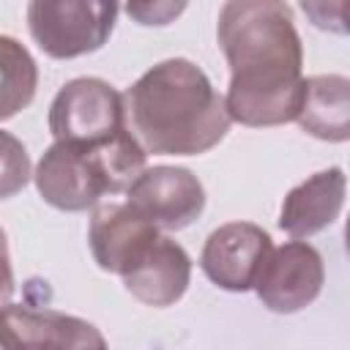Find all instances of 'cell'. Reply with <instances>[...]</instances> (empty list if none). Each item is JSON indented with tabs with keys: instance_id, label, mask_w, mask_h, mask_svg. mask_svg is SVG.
Instances as JSON below:
<instances>
[{
	"instance_id": "obj_1",
	"label": "cell",
	"mask_w": 350,
	"mask_h": 350,
	"mask_svg": "<svg viewBox=\"0 0 350 350\" xmlns=\"http://www.w3.org/2000/svg\"><path fill=\"white\" fill-rule=\"evenodd\" d=\"M230 66L227 115L252 129L290 123L301 98L304 46L284 0H227L216 25Z\"/></svg>"
},
{
	"instance_id": "obj_2",
	"label": "cell",
	"mask_w": 350,
	"mask_h": 350,
	"mask_svg": "<svg viewBox=\"0 0 350 350\" xmlns=\"http://www.w3.org/2000/svg\"><path fill=\"white\" fill-rule=\"evenodd\" d=\"M126 126L145 153L200 156L230 131L224 98L200 66L170 57L148 68L123 93Z\"/></svg>"
},
{
	"instance_id": "obj_3",
	"label": "cell",
	"mask_w": 350,
	"mask_h": 350,
	"mask_svg": "<svg viewBox=\"0 0 350 350\" xmlns=\"http://www.w3.org/2000/svg\"><path fill=\"white\" fill-rule=\"evenodd\" d=\"M145 148L129 129L98 145L55 139L36 164L33 180L44 202L77 213L96 208L104 194L126 191L145 170Z\"/></svg>"
},
{
	"instance_id": "obj_4",
	"label": "cell",
	"mask_w": 350,
	"mask_h": 350,
	"mask_svg": "<svg viewBox=\"0 0 350 350\" xmlns=\"http://www.w3.org/2000/svg\"><path fill=\"white\" fill-rule=\"evenodd\" d=\"M118 22V0H30L27 27L38 49L71 60L101 49Z\"/></svg>"
},
{
	"instance_id": "obj_5",
	"label": "cell",
	"mask_w": 350,
	"mask_h": 350,
	"mask_svg": "<svg viewBox=\"0 0 350 350\" xmlns=\"http://www.w3.org/2000/svg\"><path fill=\"white\" fill-rule=\"evenodd\" d=\"M126 126L123 96L98 77L66 82L49 107V131L55 139L98 145L112 139Z\"/></svg>"
},
{
	"instance_id": "obj_6",
	"label": "cell",
	"mask_w": 350,
	"mask_h": 350,
	"mask_svg": "<svg viewBox=\"0 0 350 350\" xmlns=\"http://www.w3.org/2000/svg\"><path fill=\"white\" fill-rule=\"evenodd\" d=\"M323 282L325 268L320 252L312 243L295 238L276 249L271 246L252 287L262 306L276 314H293L320 295Z\"/></svg>"
},
{
	"instance_id": "obj_7",
	"label": "cell",
	"mask_w": 350,
	"mask_h": 350,
	"mask_svg": "<svg viewBox=\"0 0 350 350\" xmlns=\"http://www.w3.org/2000/svg\"><path fill=\"white\" fill-rule=\"evenodd\" d=\"M126 202L159 230H183L205 208V189L186 167H145L126 189Z\"/></svg>"
},
{
	"instance_id": "obj_8",
	"label": "cell",
	"mask_w": 350,
	"mask_h": 350,
	"mask_svg": "<svg viewBox=\"0 0 350 350\" xmlns=\"http://www.w3.org/2000/svg\"><path fill=\"white\" fill-rule=\"evenodd\" d=\"M0 347L44 350V347H107L98 328L82 317L55 309H33L25 304H5L0 309Z\"/></svg>"
},
{
	"instance_id": "obj_9",
	"label": "cell",
	"mask_w": 350,
	"mask_h": 350,
	"mask_svg": "<svg viewBox=\"0 0 350 350\" xmlns=\"http://www.w3.org/2000/svg\"><path fill=\"white\" fill-rule=\"evenodd\" d=\"M268 252L271 235L262 227L252 221H230L208 235L200 265L216 287L230 293H246L252 290Z\"/></svg>"
},
{
	"instance_id": "obj_10",
	"label": "cell",
	"mask_w": 350,
	"mask_h": 350,
	"mask_svg": "<svg viewBox=\"0 0 350 350\" xmlns=\"http://www.w3.org/2000/svg\"><path fill=\"white\" fill-rule=\"evenodd\" d=\"M159 227L139 216L129 202L98 205L90 216V252L101 271L126 273L159 238Z\"/></svg>"
},
{
	"instance_id": "obj_11",
	"label": "cell",
	"mask_w": 350,
	"mask_h": 350,
	"mask_svg": "<svg viewBox=\"0 0 350 350\" xmlns=\"http://www.w3.org/2000/svg\"><path fill=\"white\" fill-rule=\"evenodd\" d=\"M120 279L137 301L156 309L172 306L189 290L191 260L180 243L167 235H159L153 246L139 257V262L131 265Z\"/></svg>"
},
{
	"instance_id": "obj_12",
	"label": "cell",
	"mask_w": 350,
	"mask_h": 350,
	"mask_svg": "<svg viewBox=\"0 0 350 350\" xmlns=\"http://www.w3.org/2000/svg\"><path fill=\"white\" fill-rule=\"evenodd\" d=\"M345 172L339 167L314 172L293 186L279 211V227L293 238H309L336 221L345 205Z\"/></svg>"
},
{
	"instance_id": "obj_13",
	"label": "cell",
	"mask_w": 350,
	"mask_h": 350,
	"mask_svg": "<svg viewBox=\"0 0 350 350\" xmlns=\"http://www.w3.org/2000/svg\"><path fill=\"white\" fill-rule=\"evenodd\" d=\"M298 126L325 142L350 137V82L342 74H320L301 82L295 118Z\"/></svg>"
},
{
	"instance_id": "obj_14",
	"label": "cell",
	"mask_w": 350,
	"mask_h": 350,
	"mask_svg": "<svg viewBox=\"0 0 350 350\" xmlns=\"http://www.w3.org/2000/svg\"><path fill=\"white\" fill-rule=\"evenodd\" d=\"M38 88V66L33 55L11 36H0V120L22 112Z\"/></svg>"
},
{
	"instance_id": "obj_15",
	"label": "cell",
	"mask_w": 350,
	"mask_h": 350,
	"mask_svg": "<svg viewBox=\"0 0 350 350\" xmlns=\"http://www.w3.org/2000/svg\"><path fill=\"white\" fill-rule=\"evenodd\" d=\"M30 180V156L25 145L0 129V200L19 194Z\"/></svg>"
},
{
	"instance_id": "obj_16",
	"label": "cell",
	"mask_w": 350,
	"mask_h": 350,
	"mask_svg": "<svg viewBox=\"0 0 350 350\" xmlns=\"http://www.w3.org/2000/svg\"><path fill=\"white\" fill-rule=\"evenodd\" d=\"M189 0H126V14L142 27H164L186 11Z\"/></svg>"
},
{
	"instance_id": "obj_17",
	"label": "cell",
	"mask_w": 350,
	"mask_h": 350,
	"mask_svg": "<svg viewBox=\"0 0 350 350\" xmlns=\"http://www.w3.org/2000/svg\"><path fill=\"white\" fill-rule=\"evenodd\" d=\"M306 19L328 33H347V0H301Z\"/></svg>"
},
{
	"instance_id": "obj_18",
	"label": "cell",
	"mask_w": 350,
	"mask_h": 350,
	"mask_svg": "<svg viewBox=\"0 0 350 350\" xmlns=\"http://www.w3.org/2000/svg\"><path fill=\"white\" fill-rule=\"evenodd\" d=\"M11 295H14V271L8 257V238H5V230L0 227V309L11 301Z\"/></svg>"
}]
</instances>
